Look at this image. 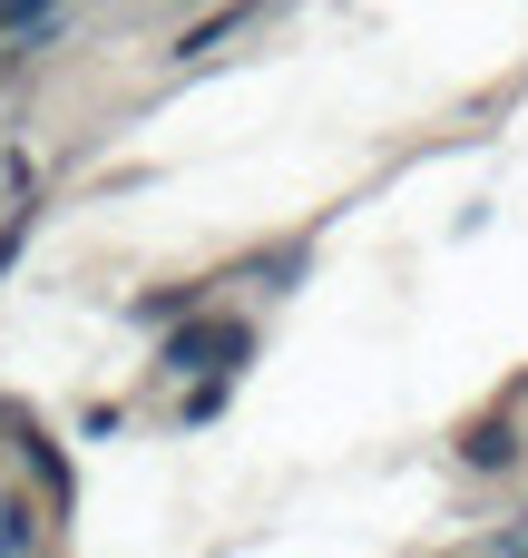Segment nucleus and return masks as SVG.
I'll use <instances>...</instances> for the list:
<instances>
[{
  "label": "nucleus",
  "mask_w": 528,
  "mask_h": 558,
  "mask_svg": "<svg viewBox=\"0 0 528 558\" xmlns=\"http://www.w3.org/2000/svg\"><path fill=\"white\" fill-rule=\"evenodd\" d=\"M10 255H20V226H10V235H0V265H10Z\"/></svg>",
  "instance_id": "1"
}]
</instances>
